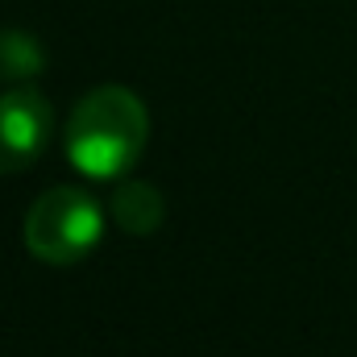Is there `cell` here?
Segmentation results:
<instances>
[{"mask_svg":"<svg viewBox=\"0 0 357 357\" xmlns=\"http://www.w3.org/2000/svg\"><path fill=\"white\" fill-rule=\"evenodd\" d=\"M67 162L84 178L112 183L125 178L150 146V112L142 96L121 84L91 88L67 121Z\"/></svg>","mask_w":357,"mask_h":357,"instance_id":"obj_1","label":"cell"},{"mask_svg":"<svg viewBox=\"0 0 357 357\" xmlns=\"http://www.w3.org/2000/svg\"><path fill=\"white\" fill-rule=\"evenodd\" d=\"M100 237H104V208L96 204L91 191L75 183L46 187L25 212V250L46 266L84 262L100 245Z\"/></svg>","mask_w":357,"mask_h":357,"instance_id":"obj_2","label":"cell"},{"mask_svg":"<svg viewBox=\"0 0 357 357\" xmlns=\"http://www.w3.org/2000/svg\"><path fill=\"white\" fill-rule=\"evenodd\" d=\"M50 142V100L38 88L0 91V175H17L46 154Z\"/></svg>","mask_w":357,"mask_h":357,"instance_id":"obj_3","label":"cell"},{"mask_svg":"<svg viewBox=\"0 0 357 357\" xmlns=\"http://www.w3.org/2000/svg\"><path fill=\"white\" fill-rule=\"evenodd\" d=\"M108 208H112L116 229L129 233V237H150V233L162 225V216H167L162 191H158L154 183H146V178H129V175L116 178Z\"/></svg>","mask_w":357,"mask_h":357,"instance_id":"obj_4","label":"cell"},{"mask_svg":"<svg viewBox=\"0 0 357 357\" xmlns=\"http://www.w3.org/2000/svg\"><path fill=\"white\" fill-rule=\"evenodd\" d=\"M42 67H46V50L38 38L21 29H0V79L21 84V79H33Z\"/></svg>","mask_w":357,"mask_h":357,"instance_id":"obj_5","label":"cell"}]
</instances>
